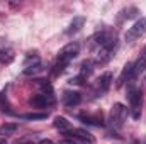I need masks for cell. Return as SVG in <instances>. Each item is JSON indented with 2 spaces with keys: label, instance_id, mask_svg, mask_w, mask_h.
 I'll return each mask as SVG.
<instances>
[{
  "label": "cell",
  "instance_id": "obj_1",
  "mask_svg": "<svg viewBox=\"0 0 146 144\" xmlns=\"http://www.w3.org/2000/svg\"><path fill=\"white\" fill-rule=\"evenodd\" d=\"M80 54V44L78 42H70L66 44L60 53H58V59L53 66V75H61L66 70V66L70 65V61H73L76 56Z\"/></svg>",
  "mask_w": 146,
  "mask_h": 144
},
{
  "label": "cell",
  "instance_id": "obj_2",
  "mask_svg": "<svg viewBox=\"0 0 146 144\" xmlns=\"http://www.w3.org/2000/svg\"><path fill=\"white\" fill-rule=\"evenodd\" d=\"M127 100H129L131 117L133 119H139L141 117V108H143V92L131 85L127 88Z\"/></svg>",
  "mask_w": 146,
  "mask_h": 144
},
{
  "label": "cell",
  "instance_id": "obj_3",
  "mask_svg": "<svg viewBox=\"0 0 146 144\" xmlns=\"http://www.w3.org/2000/svg\"><path fill=\"white\" fill-rule=\"evenodd\" d=\"M117 51V39L115 37H112L109 42H106L99 51H97V56H95V61H94V65H107L110 59H112V56H114V53Z\"/></svg>",
  "mask_w": 146,
  "mask_h": 144
},
{
  "label": "cell",
  "instance_id": "obj_4",
  "mask_svg": "<svg viewBox=\"0 0 146 144\" xmlns=\"http://www.w3.org/2000/svg\"><path fill=\"white\" fill-rule=\"evenodd\" d=\"M126 117H127V108L124 107L122 104H114L112 108H110V114H109L110 127H114V129H121V127L124 126Z\"/></svg>",
  "mask_w": 146,
  "mask_h": 144
},
{
  "label": "cell",
  "instance_id": "obj_5",
  "mask_svg": "<svg viewBox=\"0 0 146 144\" xmlns=\"http://www.w3.org/2000/svg\"><path fill=\"white\" fill-rule=\"evenodd\" d=\"M143 34H146V17H141V19H138L129 29H127V32H126V41L127 42H133L134 39H138V37H141Z\"/></svg>",
  "mask_w": 146,
  "mask_h": 144
},
{
  "label": "cell",
  "instance_id": "obj_6",
  "mask_svg": "<svg viewBox=\"0 0 146 144\" xmlns=\"http://www.w3.org/2000/svg\"><path fill=\"white\" fill-rule=\"evenodd\" d=\"M29 104L36 108H48L54 104V97H53V93L41 92V93H36L29 98Z\"/></svg>",
  "mask_w": 146,
  "mask_h": 144
},
{
  "label": "cell",
  "instance_id": "obj_7",
  "mask_svg": "<svg viewBox=\"0 0 146 144\" xmlns=\"http://www.w3.org/2000/svg\"><path fill=\"white\" fill-rule=\"evenodd\" d=\"M65 136H70L73 141H78V143H82V144H95V137L87 129H72Z\"/></svg>",
  "mask_w": 146,
  "mask_h": 144
},
{
  "label": "cell",
  "instance_id": "obj_8",
  "mask_svg": "<svg viewBox=\"0 0 146 144\" xmlns=\"http://www.w3.org/2000/svg\"><path fill=\"white\" fill-rule=\"evenodd\" d=\"M110 85H112V73L107 71V73H104V75H100L97 78V81H95V93L99 97H102L104 93L109 92Z\"/></svg>",
  "mask_w": 146,
  "mask_h": 144
},
{
  "label": "cell",
  "instance_id": "obj_9",
  "mask_svg": "<svg viewBox=\"0 0 146 144\" xmlns=\"http://www.w3.org/2000/svg\"><path fill=\"white\" fill-rule=\"evenodd\" d=\"M78 119H80L82 122H85V124L97 126V127H104V115H102V112H97V114H94V115H90V114H82Z\"/></svg>",
  "mask_w": 146,
  "mask_h": 144
},
{
  "label": "cell",
  "instance_id": "obj_10",
  "mask_svg": "<svg viewBox=\"0 0 146 144\" xmlns=\"http://www.w3.org/2000/svg\"><path fill=\"white\" fill-rule=\"evenodd\" d=\"M80 102H82V95L78 92H65L63 93V105L66 108L76 107Z\"/></svg>",
  "mask_w": 146,
  "mask_h": 144
},
{
  "label": "cell",
  "instance_id": "obj_11",
  "mask_svg": "<svg viewBox=\"0 0 146 144\" xmlns=\"http://www.w3.org/2000/svg\"><path fill=\"white\" fill-rule=\"evenodd\" d=\"M146 70V58L143 56V58H139L136 63H133V71H131V80H129V87L134 83V80L141 75V73Z\"/></svg>",
  "mask_w": 146,
  "mask_h": 144
},
{
  "label": "cell",
  "instance_id": "obj_12",
  "mask_svg": "<svg viewBox=\"0 0 146 144\" xmlns=\"http://www.w3.org/2000/svg\"><path fill=\"white\" fill-rule=\"evenodd\" d=\"M131 71H133V63H126L124 68H122V73H121L119 78H117V83H115L117 88H121L126 81L129 83V80H131Z\"/></svg>",
  "mask_w": 146,
  "mask_h": 144
},
{
  "label": "cell",
  "instance_id": "obj_13",
  "mask_svg": "<svg viewBox=\"0 0 146 144\" xmlns=\"http://www.w3.org/2000/svg\"><path fill=\"white\" fill-rule=\"evenodd\" d=\"M53 126L60 131V132H63V134H66L68 131H72V126H70V122L65 119V117H61V115H58V117H54V122H53Z\"/></svg>",
  "mask_w": 146,
  "mask_h": 144
},
{
  "label": "cell",
  "instance_id": "obj_14",
  "mask_svg": "<svg viewBox=\"0 0 146 144\" xmlns=\"http://www.w3.org/2000/svg\"><path fill=\"white\" fill-rule=\"evenodd\" d=\"M92 71H94V61H83L82 63V66H80V75H78V78L82 80V81H85L90 75H92Z\"/></svg>",
  "mask_w": 146,
  "mask_h": 144
},
{
  "label": "cell",
  "instance_id": "obj_15",
  "mask_svg": "<svg viewBox=\"0 0 146 144\" xmlns=\"http://www.w3.org/2000/svg\"><path fill=\"white\" fill-rule=\"evenodd\" d=\"M83 24H85V19H83V17H75L72 22H70L68 29H66V34H75V32H78V31L83 27Z\"/></svg>",
  "mask_w": 146,
  "mask_h": 144
},
{
  "label": "cell",
  "instance_id": "obj_16",
  "mask_svg": "<svg viewBox=\"0 0 146 144\" xmlns=\"http://www.w3.org/2000/svg\"><path fill=\"white\" fill-rule=\"evenodd\" d=\"M17 129H19V126H17V124L5 122L3 126H0V136H10V134H14Z\"/></svg>",
  "mask_w": 146,
  "mask_h": 144
},
{
  "label": "cell",
  "instance_id": "obj_17",
  "mask_svg": "<svg viewBox=\"0 0 146 144\" xmlns=\"http://www.w3.org/2000/svg\"><path fill=\"white\" fill-rule=\"evenodd\" d=\"M0 112H7V114H12L10 110V104L5 97V93H0Z\"/></svg>",
  "mask_w": 146,
  "mask_h": 144
},
{
  "label": "cell",
  "instance_id": "obj_18",
  "mask_svg": "<svg viewBox=\"0 0 146 144\" xmlns=\"http://www.w3.org/2000/svg\"><path fill=\"white\" fill-rule=\"evenodd\" d=\"M121 14H122V15L119 17V20H122V19H131V17H134V15L138 14V9H136V7H129V9H124Z\"/></svg>",
  "mask_w": 146,
  "mask_h": 144
},
{
  "label": "cell",
  "instance_id": "obj_19",
  "mask_svg": "<svg viewBox=\"0 0 146 144\" xmlns=\"http://www.w3.org/2000/svg\"><path fill=\"white\" fill-rule=\"evenodd\" d=\"M42 71V65L39 63V65H33V66H27V68H24V75L26 76H31V75H36V73Z\"/></svg>",
  "mask_w": 146,
  "mask_h": 144
},
{
  "label": "cell",
  "instance_id": "obj_20",
  "mask_svg": "<svg viewBox=\"0 0 146 144\" xmlns=\"http://www.w3.org/2000/svg\"><path fill=\"white\" fill-rule=\"evenodd\" d=\"M46 115L48 114H24L22 115V119H26V120H41V119H46Z\"/></svg>",
  "mask_w": 146,
  "mask_h": 144
},
{
  "label": "cell",
  "instance_id": "obj_21",
  "mask_svg": "<svg viewBox=\"0 0 146 144\" xmlns=\"http://www.w3.org/2000/svg\"><path fill=\"white\" fill-rule=\"evenodd\" d=\"M5 49H7V41L5 39H0V53L5 51Z\"/></svg>",
  "mask_w": 146,
  "mask_h": 144
},
{
  "label": "cell",
  "instance_id": "obj_22",
  "mask_svg": "<svg viewBox=\"0 0 146 144\" xmlns=\"http://www.w3.org/2000/svg\"><path fill=\"white\" fill-rule=\"evenodd\" d=\"M60 144H75L73 139H63V141H60Z\"/></svg>",
  "mask_w": 146,
  "mask_h": 144
},
{
  "label": "cell",
  "instance_id": "obj_23",
  "mask_svg": "<svg viewBox=\"0 0 146 144\" xmlns=\"http://www.w3.org/2000/svg\"><path fill=\"white\" fill-rule=\"evenodd\" d=\"M37 144H53V143H51L49 139H42V141H39Z\"/></svg>",
  "mask_w": 146,
  "mask_h": 144
},
{
  "label": "cell",
  "instance_id": "obj_24",
  "mask_svg": "<svg viewBox=\"0 0 146 144\" xmlns=\"http://www.w3.org/2000/svg\"><path fill=\"white\" fill-rule=\"evenodd\" d=\"M0 144H7V141H5L3 137H0Z\"/></svg>",
  "mask_w": 146,
  "mask_h": 144
},
{
  "label": "cell",
  "instance_id": "obj_25",
  "mask_svg": "<svg viewBox=\"0 0 146 144\" xmlns=\"http://www.w3.org/2000/svg\"><path fill=\"white\" fill-rule=\"evenodd\" d=\"M133 144H139V143H138V141H136V139H134V141H133Z\"/></svg>",
  "mask_w": 146,
  "mask_h": 144
},
{
  "label": "cell",
  "instance_id": "obj_26",
  "mask_svg": "<svg viewBox=\"0 0 146 144\" xmlns=\"http://www.w3.org/2000/svg\"><path fill=\"white\" fill-rule=\"evenodd\" d=\"M145 54H146V49H145ZM145 58H146V56H145Z\"/></svg>",
  "mask_w": 146,
  "mask_h": 144
}]
</instances>
